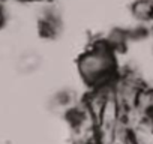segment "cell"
<instances>
[{"label": "cell", "instance_id": "cell-1", "mask_svg": "<svg viewBox=\"0 0 153 144\" xmlns=\"http://www.w3.org/2000/svg\"><path fill=\"white\" fill-rule=\"evenodd\" d=\"M76 69L81 80L93 89L111 86L117 78V60L114 50L105 42L95 44L80 56Z\"/></svg>", "mask_w": 153, "mask_h": 144}, {"label": "cell", "instance_id": "cell-2", "mask_svg": "<svg viewBox=\"0 0 153 144\" xmlns=\"http://www.w3.org/2000/svg\"><path fill=\"white\" fill-rule=\"evenodd\" d=\"M123 120L134 144H153V123L150 116L141 113L137 107H132L123 110Z\"/></svg>", "mask_w": 153, "mask_h": 144}, {"label": "cell", "instance_id": "cell-3", "mask_svg": "<svg viewBox=\"0 0 153 144\" xmlns=\"http://www.w3.org/2000/svg\"><path fill=\"white\" fill-rule=\"evenodd\" d=\"M41 65H42V57H41L39 53H36L33 50L21 53L15 60V69L23 75L35 74V72L41 68Z\"/></svg>", "mask_w": 153, "mask_h": 144}, {"label": "cell", "instance_id": "cell-4", "mask_svg": "<svg viewBox=\"0 0 153 144\" xmlns=\"http://www.w3.org/2000/svg\"><path fill=\"white\" fill-rule=\"evenodd\" d=\"M132 17L140 23H149L153 20V0H135L131 6Z\"/></svg>", "mask_w": 153, "mask_h": 144}, {"label": "cell", "instance_id": "cell-5", "mask_svg": "<svg viewBox=\"0 0 153 144\" xmlns=\"http://www.w3.org/2000/svg\"><path fill=\"white\" fill-rule=\"evenodd\" d=\"M105 144H134V143H132V138H131V134H129V129H128L125 120L122 122V125L116 129V132L113 134V137H111Z\"/></svg>", "mask_w": 153, "mask_h": 144}, {"label": "cell", "instance_id": "cell-6", "mask_svg": "<svg viewBox=\"0 0 153 144\" xmlns=\"http://www.w3.org/2000/svg\"><path fill=\"white\" fill-rule=\"evenodd\" d=\"M3 24H5V11H3L2 5H0V29H2Z\"/></svg>", "mask_w": 153, "mask_h": 144}, {"label": "cell", "instance_id": "cell-7", "mask_svg": "<svg viewBox=\"0 0 153 144\" xmlns=\"http://www.w3.org/2000/svg\"><path fill=\"white\" fill-rule=\"evenodd\" d=\"M27 2H36V0H27Z\"/></svg>", "mask_w": 153, "mask_h": 144}, {"label": "cell", "instance_id": "cell-8", "mask_svg": "<svg viewBox=\"0 0 153 144\" xmlns=\"http://www.w3.org/2000/svg\"><path fill=\"white\" fill-rule=\"evenodd\" d=\"M150 117H152V123H153V114H152V116H150Z\"/></svg>", "mask_w": 153, "mask_h": 144}]
</instances>
